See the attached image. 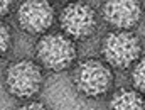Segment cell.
Wrapping results in <instances>:
<instances>
[{
	"label": "cell",
	"mask_w": 145,
	"mask_h": 110,
	"mask_svg": "<svg viewBox=\"0 0 145 110\" xmlns=\"http://www.w3.org/2000/svg\"><path fill=\"white\" fill-rule=\"evenodd\" d=\"M37 65L52 73L71 68L78 58L76 42L63 32H46L36 42Z\"/></svg>",
	"instance_id": "cell-1"
},
{
	"label": "cell",
	"mask_w": 145,
	"mask_h": 110,
	"mask_svg": "<svg viewBox=\"0 0 145 110\" xmlns=\"http://www.w3.org/2000/svg\"><path fill=\"white\" fill-rule=\"evenodd\" d=\"M100 53L110 68L128 70L142 58V41L133 31H110L100 42Z\"/></svg>",
	"instance_id": "cell-2"
},
{
	"label": "cell",
	"mask_w": 145,
	"mask_h": 110,
	"mask_svg": "<svg viewBox=\"0 0 145 110\" xmlns=\"http://www.w3.org/2000/svg\"><path fill=\"white\" fill-rule=\"evenodd\" d=\"M113 71L103 59L86 58L79 61L72 71V85L84 98H101L113 85Z\"/></svg>",
	"instance_id": "cell-3"
},
{
	"label": "cell",
	"mask_w": 145,
	"mask_h": 110,
	"mask_svg": "<svg viewBox=\"0 0 145 110\" xmlns=\"http://www.w3.org/2000/svg\"><path fill=\"white\" fill-rule=\"evenodd\" d=\"M3 85L8 95L19 100H29L40 93L44 86L42 68L34 59H17L12 61L3 74Z\"/></svg>",
	"instance_id": "cell-4"
},
{
	"label": "cell",
	"mask_w": 145,
	"mask_h": 110,
	"mask_svg": "<svg viewBox=\"0 0 145 110\" xmlns=\"http://www.w3.org/2000/svg\"><path fill=\"white\" fill-rule=\"evenodd\" d=\"M59 27L64 36L76 41L91 37L98 29L96 10L86 2H69L59 12Z\"/></svg>",
	"instance_id": "cell-5"
},
{
	"label": "cell",
	"mask_w": 145,
	"mask_h": 110,
	"mask_svg": "<svg viewBox=\"0 0 145 110\" xmlns=\"http://www.w3.org/2000/svg\"><path fill=\"white\" fill-rule=\"evenodd\" d=\"M54 7L46 0H27L22 2L17 9L19 27L31 36L46 34L54 24Z\"/></svg>",
	"instance_id": "cell-6"
},
{
	"label": "cell",
	"mask_w": 145,
	"mask_h": 110,
	"mask_svg": "<svg viewBox=\"0 0 145 110\" xmlns=\"http://www.w3.org/2000/svg\"><path fill=\"white\" fill-rule=\"evenodd\" d=\"M101 14L115 31H132L142 19V5L135 0H108L101 5Z\"/></svg>",
	"instance_id": "cell-7"
},
{
	"label": "cell",
	"mask_w": 145,
	"mask_h": 110,
	"mask_svg": "<svg viewBox=\"0 0 145 110\" xmlns=\"http://www.w3.org/2000/svg\"><path fill=\"white\" fill-rule=\"evenodd\" d=\"M108 110H145V98L133 88H118L110 98Z\"/></svg>",
	"instance_id": "cell-8"
},
{
	"label": "cell",
	"mask_w": 145,
	"mask_h": 110,
	"mask_svg": "<svg viewBox=\"0 0 145 110\" xmlns=\"http://www.w3.org/2000/svg\"><path fill=\"white\" fill-rule=\"evenodd\" d=\"M132 85L133 90H137L140 95H145V56L140 58L133 66H132Z\"/></svg>",
	"instance_id": "cell-9"
},
{
	"label": "cell",
	"mask_w": 145,
	"mask_h": 110,
	"mask_svg": "<svg viewBox=\"0 0 145 110\" xmlns=\"http://www.w3.org/2000/svg\"><path fill=\"white\" fill-rule=\"evenodd\" d=\"M14 44V34L10 31V26L0 20V58L7 56Z\"/></svg>",
	"instance_id": "cell-10"
},
{
	"label": "cell",
	"mask_w": 145,
	"mask_h": 110,
	"mask_svg": "<svg viewBox=\"0 0 145 110\" xmlns=\"http://www.w3.org/2000/svg\"><path fill=\"white\" fill-rule=\"evenodd\" d=\"M17 110H51L46 103L37 102V100H27L25 103H22L20 107H17Z\"/></svg>",
	"instance_id": "cell-11"
},
{
	"label": "cell",
	"mask_w": 145,
	"mask_h": 110,
	"mask_svg": "<svg viewBox=\"0 0 145 110\" xmlns=\"http://www.w3.org/2000/svg\"><path fill=\"white\" fill-rule=\"evenodd\" d=\"M12 10V2L8 0H0V19L8 15V12Z\"/></svg>",
	"instance_id": "cell-12"
},
{
	"label": "cell",
	"mask_w": 145,
	"mask_h": 110,
	"mask_svg": "<svg viewBox=\"0 0 145 110\" xmlns=\"http://www.w3.org/2000/svg\"><path fill=\"white\" fill-rule=\"evenodd\" d=\"M144 7H145V2H144Z\"/></svg>",
	"instance_id": "cell-13"
}]
</instances>
